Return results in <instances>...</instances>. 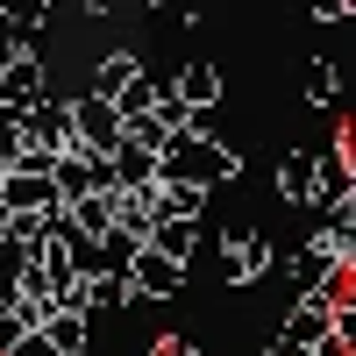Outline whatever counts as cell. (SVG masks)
Masks as SVG:
<instances>
[{
  "label": "cell",
  "mask_w": 356,
  "mask_h": 356,
  "mask_svg": "<svg viewBox=\"0 0 356 356\" xmlns=\"http://www.w3.org/2000/svg\"><path fill=\"white\" fill-rule=\"evenodd\" d=\"M8 356H57V349H50V335H43V328H36V335H22V342H15V349H8Z\"/></svg>",
  "instance_id": "obj_6"
},
{
  "label": "cell",
  "mask_w": 356,
  "mask_h": 356,
  "mask_svg": "<svg viewBox=\"0 0 356 356\" xmlns=\"http://www.w3.org/2000/svg\"><path fill=\"white\" fill-rule=\"evenodd\" d=\"M307 93H314V100H335V72L314 65V72H307Z\"/></svg>",
  "instance_id": "obj_5"
},
{
  "label": "cell",
  "mask_w": 356,
  "mask_h": 356,
  "mask_svg": "<svg viewBox=\"0 0 356 356\" xmlns=\"http://www.w3.org/2000/svg\"><path fill=\"white\" fill-rule=\"evenodd\" d=\"M278 356H307V349H278Z\"/></svg>",
  "instance_id": "obj_7"
},
{
  "label": "cell",
  "mask_w": 356,
  "mask_h": 356,
  "mask_svg": "<svg viewBox=\"0 0 356 356\" xmlns=\"http://www.w3.org/2000/svg\"><path fill=\"white\" fill-rule=\"evenodd\" d=\"M214 93H221V79L207 72V65H193L186 79H178V107H200V100H214Z\"/></svg>",
  "instance_id": "obj_4"
},
{
  "label": "cell",
  "mask_w": 356,
  "mask_h": 356,
  "mask_svg": "<svg viewBox=\"0 0 356 356\" xmlns=\"http://www.w3.org/2000/svg\"><path fill=\"white\" fill-rule=\"evenodd\" d=\"M171 285H178V264L157 257V250H136V264H129V292H171Z\"/></svg>",
  "instance_id": "obj_2"
},
{
  "label": "cell",
  "mask_w": 356,
  "mask_h": 356,
  "mask_svg": "<svg viewBox=\"0 0 356 356\" xmlns=\"http://www.w3.org/2000/svg\"><path fill=\"white\" fill-rule=\"evenodd\" d=\"M43 335H50L57 356H79V349H86V314H50V321H43Z\"/></svg>",
  "instance_id": "obj_3"
},
{
  "label": "cell",
  "mask_w": 356,
  "mask_h": 356,
  "mask_svg": "<svg viewBox=\"0 0 356 356\" xmlns=\"http://www.w3.org/2000/svg\"><path fill=\"white\" fill-rule=\"evenodd\" d=\"M0 107H8L15 122H22L29 107H43V65L29 50L22 57H0Z\"/></svg>",
  "instance_id": "obj_1"
}]
</instances>
